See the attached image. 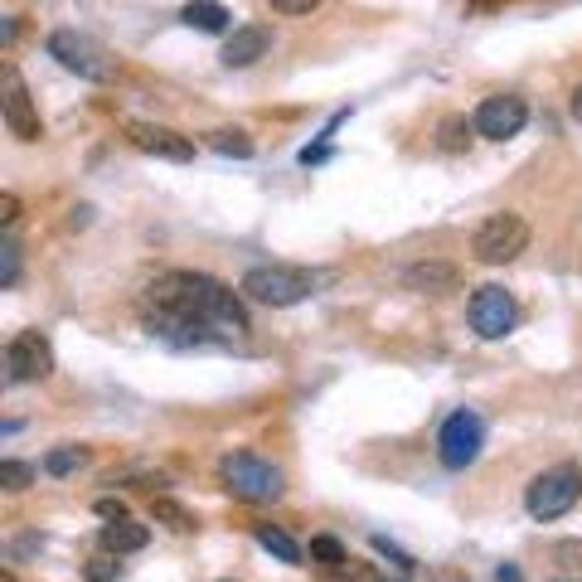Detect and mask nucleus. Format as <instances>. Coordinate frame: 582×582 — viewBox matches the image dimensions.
Masks as SVG:
<instances>
[{
	"label": "nucleus",
	"instance_id": "2eb2a0df",
	"mask_svg": "<svg viewBox=\"0 0 582 582\" xmlns=\"http://www.w3.org/2000/svg\"><path fill=\"white\" fill-rule=\"evenodd\" d=\"M97 543H103L107 553H141L146 543H151V529L146 525H131V519H117V525H103V534H97Z\"/></svg>",
	"mask_w": 582,
	"mask_h": 582
},
{
	"label": "nucleus",
	"instance_id": "a211bd4d",
	"mask_svg": "<svg viewBox=\"0 0 582 582\" xmlns=\"http://www.w3.org/2000/svg\"><path fill=\"white\" fill-rule=\"evenodd\" d=\"M83 461H88V446H54V452L44 456V476H73V471L83 466Z\"/></svg>",
	"mask_w": 582,
	"mask_h": 582
},
{
	"label": "nucleus",
	"instance_id": "9b49d317",
	"mask_svg": "<svg viewBox=\"0 0 582 582\" xmlns=\"http://www.w3.org/2000/svg\"><path fill=\"white\" fill-rule=\"evenodd\" d=\"M0 107H6V127H10V137L15 141H40L44 137V121H40V112H34V97H30V88H24L15 64H6V97H0Z\"/></svg>",
	"mask_w": 582,
	"mask_h": 582
},
{
	"label": "nucleus",
	"instance_id": "412c9836",
	"mask_svg": "<svg viewBox=\"0 0 582 582\" xmlns=\"http://www.w3.org/2000/svg\"><path fill=\"white\" fill-rule=\"evenodd\" d=\"M151 515H155V519H165V525H170V529H180V534H190V529H194V515H190V509H185V505H175V500H165V495L151 505Z\"/></svg>",
	"mask_w": 582,
	"mask_h": 582
},
{
	"label": "nucleus",
	"instance_id": "6ab92c4d",
	"mask_svg": "<svg viewBox=\"0 0 582 582\" xmlns=\"http://www.w3.org/2000/svg\"><path fill=\"white\" fill-rule=\"evenodd\" d=\"M209 146H214L218 155H234V161H248V155H252V137H248V131H238V127L214 131Z\"/></svg>",
	"mask_w": 582,
	"mask_h": 582
},
{
	"label": "nucleus",
	"instance_id": "f03ea898",
	"mask_svg": "<svg viewBox=\"0 0 582 582\" xmlns=\"http://www.w3.org/2000/svg\"><path fill=\"white\" fill-rule=\"evenodd\" d=\"M325 282H331V272H311V267H287V262H267V267H252L248 277H242V297L258 301V306H297V301L315 297Z\"/></svg>",
	"mask_w": 582,
	"mask_h": 582
},
{
	"label": "nucleus",
	"instance_id": "f8f14e48",
	"mask_svg": "<svg viewBox=\"0 0 582 582\" xmlns=\"http://www.w3.org/2000/svg\"><path fill=\"white\" fill-rule=\"evenodd\" d=\"M127 137L146 155H161V161H194V141L180 137V131H170V127H155V121H131Z\"/></svg>",
	"mask_w": 582,
	"mask_h": 582
},
{
	"label": "nucleus",
	"instance_id": "9d476101",
	"mask_svg": "<svg viewBox=\"0 0 582 582\" xmlns=\"http://www.w3.org/2000/svg\"><path fill=\"white\" fill-rule=\"evenodd\" d=\"M525 121H529L525 97L495 93V97H485V103L476 107V121H471V127H476L485 141H509V137H519V131H525Z\"/></svg>",
	"mask_w": 582,
	"mask_h": 582
},
{
	"label": "nucleus",
	"instance_id": "dca6fc26",
	"mask_svg": "<svg viewBox=\"0 0 582 582\" xmlns=\"http://www.w3.org/2000/svg\"><path fill=\"white\" fill-rule=\"evenodd\" d=\"M180 20L190 24V30H200V34H224L228 30V10L218 6V0H190L185 10H180Z\"/></svg>",
	"mask_w": 582,
	"mask_h": 582
},
{
	"label": "nucleus",
	"instance_id": "6e6552de",
	"mask_svg": "<svg viewBox=\"0 0 582 582\" xmlns=\"http://www.w3.org/2000/svg\"><path fill=\"white\" fill-rule=\"evenodd\" d=\"M515 321H519V306L505 287H495V282L476 287V297H471V331L481 340H505L515 331Z\"/></svg>",
	"mask_w": 582,
	"mask_h": 582
},
{
	"label": "nucleus",
	"instance_id": "aec40b11",
	"mask_svg": "<svg viewBox=\"0 0 582 582\" xmlns=\"http://www.w3.org/2000/svg\"><path fill=\"white\" fill-rule=\"evenodd\" d=\"M466 141H471L466 117H446L442 127H436V146H442V151H466Z\"/></svg>",
	"mask_w": 582,
	"mask_h": 582
},
{
	"label": "nucleus",
	"instance_id": "7c9ffc66",
	"mask_svg": "<svg viewBox=\"0 0 582 582\" xmlns=\"http://www.w3.org/2000/svg\"><path fill=\"white\" fill-rule=\"evenodd\" d=\"M500 582H519V568H500Z\"/></svg>",
	"mask_w": 582,
	"mask_h": 582
},
{
	"label": "nucleus",
	"instance_id": "f257e3e1",
	"mask_svg": "<svg viewBox=\"0 0 582 582\" xmlns=\"http://www.w3.org/2000/svg\"><path fill=\"white\" fill-rule=\"evenodd\" d=\"M141 325L175 349H224L248 335V311L234 287L204 272H161L141 291Z\"/></svg>",
	"mask_w": 582,
	"mask_h": 582
},
{
	"label": "nucleus",
	"instance_id": "b1692460",
	"mask_svg": "<svg viewBox=\"0 0 582 582\" xmlns=\"http://www.w3.org/2000/svg\"><path fill=\"white\" fill-rule=\"evenodd\" d=\"M20 282V242L6 238L0 242V287H15Z\"/></svg>",
	"mask_w": 582,
	"mask_h": 582
},
{
	"label": "nucleus",
	"instance_id": "f3484780",
	"mask_svg": "<svg viewBox=\"0 0 582 582\" xmlns=\"http://www.w3.org/2000/svg\"><path fill=\"white\" fill-rule=\"evenodd\" d=\"M258 543H262V549L272 553V558H282V563H291V568L301 563V549H297V539H291L287 529H277V525H258Z\"/></svg>",
	"mask_w": 582,
	"mask_h": 582
},
{
	"label": "nucleus",
	"instance_id": "c85d7f7f",
	"mask_svg": "<svg viewBox=\"0 0 582 582\" xmlns=\"http://www.w3.org/2000/svg\"><path fill=\"white\" fill-rule=\"evenodd\" d=\"M558 558H582V543H558Z\"/></svg>",
	"mask_w": 582,
	"mask_h": 582
},
{
	"label": "nucleus",
	"instance_id": "393cba45",
	"mask_svg": "<svg viewBox=\"0 0 582 582\" xmlns=\"http://www.w3.org/2000/svg\"><path fill=\"white\" fill-rule=\"evenodd\" d=\"M34 481V466H24V461H0V485L6 491H30Z\"/></svg>",
	"mask_w": 582,
	"mask_h": 582
},
{
	"label": "nucleus",
	"instance_id": "bb28decb",
	"mask_svg": "<svg viewBox=\"0 0 582 582\" xmlns=\"http://www.w3.org/2000/svg\"><path fill=\"white\" fill-rule=\"evenodd\" d=\"M97 515H103L107 525H117V519H131V515H127V505L112 500V495H103V500H97Z\"/></svg>",
	"mask_w": 582,
	"mask_h": 582
},
{
	"label": "nucleus",
	"instance_id": "5701e85b",
	"mask_svg": "<svg viewBox=\"0 0 582 582\" xmlns=\"http://www.w3.org/2000/svg\"><path fill=\"white\" fill-rule=\"evenodd\" d=\"M311 558L321 568H345L349 558H345V549H340V539H331V534H321V539H311Z\"/></svg>",
	"mask_w": 582,
	"mask_h": 582
},
{
	"label": "nucleus",
	"instance_id": "20e7f679",
	"mask_svg": "<svg viewBox=\"0 0 582 582\" xmlns=\"http://www.w3.org/2000/svg\"><path fill=\"white\" fill-rule=\"evenodd\" d=\"M578 500H582V466L578 461H558V466L539 471L525 491V509H529V519H539V525L563 519Z\"/></svg>",
	"mask_w": 582,
	"mask_h": 582
},
{
	"label": "nucleus",
	"instance_id": "0eeeda50",
	"mask_svg": "<svg viewBox=\"0 0 582 582\" xmlns=\"http://www.w3.org/2000/svg\"><path fill=\"white\" fill-rule=\"evenodd\" d=\"M48 58H58L68 73H78V78H93V83H107L112 78V58H107V48L88 40V34L78 30H54L48 34Z\"/></svg>",
	"mask_w": 582,
	"mask_h": 582
},
{
	"label": "nucleus",
	"instance_id": "cd10ccee",
	"mask_svg": "<svg viewBox=\"0 0 582 582\" xmlns=\"http://www.w3.org/2000/svg\"><path fill=\"white\" fill-rule=\"evenodd\" d=\"M0 218H6V224H15V218H20V200H15V194H0Z\"/></svg>",
	"mask_w": 582,
	"mask_h": 582
},
{
	"label": "nucleus",
	"instance_id": "c756f323",
	"mask_svg": "<svg viewBox=\"0 0 582 582\" xmlns=\"http://www.w3.org/2000/svg\"><path fill=\"white\" fill-rule=\"evenodd\" d=\"M573 117L582 121V83H578V88H573Z\"/></svg>",
	"mask_w": 582,
	"mask_h": 582
},
{
	"label": "nucleus",
	"instance_id": "39448f33",
	"mask_svg": "<svg viewBox=\"0 0 582 582\" xmlns=\"http://www.w3.org/2000/svg\"><path fill=\"white\" fill-rule=\"evenodd\" d=\"M525 248H529V224L519 214H491L476 228V238H471V252H476V262H485V267L515 262Z\"/></svg>",
	"mask_w": 582,
	"mask_h": 582
},
{
	"label": "nucleus",
	"instance_id": "7ed1b4c3",
	"mask_svg": "<svg viewBox=\"0 0 582 582\" xmlns=\"http://www.w3.org/2000/svg\"><path fill=\"white\" fill-rule=\"evenodd\" d=\"M218 481H224L228 495H238V500H248V505H272V500H282V491H287L282 466L262 461L258 452L224 456L218 461Z\"/></svg>",
	"mask_w": 582,
	"mask_h": 582
},
{
	"label": "nucleus",
	"instance_id": "2f4dec72",
	"mask_svg": "<svg viewBox=\"0 0 582 582\" xmlns=\"http://www.w3.org/2000/svg\"><path fill=\"white\" fill-rule=\"evenodd\" d=\"M0 582H15V573H0Z\"/></svg>",
	"mask_w": 582,
	"mask_h": 582
},
{
	"label": "nucleus",
	"instance_id": "a878e982",
	"mask_svg": "<svg viewBox=\"0 0 582 582\" xmlns=\"http://www.w3.org/2000/svg\"><path fill=\"white\" fill-rule=\"evenodd\" d=\"M315 6H321V0H272L277 15H311Z\"/></svg>",
	"mask_w": 582,
	"mask_h": 582
},
{
	"label": "nucleus",
	"instance_id": "473e14b6",
	"mask_svg": "<svg viewBox=\"0 0 582 582\" xmlns=\"http://www.w3.org/2000/svg\"><path fill=\"white\" fill-rule=\"evenodd\" d=\"M471 6H495V0H471Z\"/></svg>",
	"mask_w": 582,
	"mask_h": 582
},
{
	"label": "nucleus",
	"instance_id": "ddd939ff",
	"mask_svg": "<svg viewBox=\"0 0 582 582\" xmlns=\"http://www.w3.org/2000/svg\"><path fill=\"white\" fill-rule=\"evenodd\" d=\"M267 44H272V30H267V24H242V30H234L228 34V44H224V68L258 64V58L267 54Z\"/></svg>",
	"mask_w": 582,
	"mask_h": 582
},
{
	"label": "nucleus",
	"instance_id": "4be33fe9",
	"mask_svg": "<svg viewBox=\"0 0 582 582\" xmlns=\"http://www.w3.org/2000/svg\"><path fill=\"white\" fill-rule=\"evenodd\" d=\"M83 578H88V582H117V578H121V558L103 549L97 558H88V568H83Z\"/></svg>",
	"mask_w": 582,
	"mask_h": 582
},
{
	"label": "nucleus",
	"instance_id": "1a4fd4ad",
	"mask_svg": "<svg viewBox=\"0 0 582 582\" xmlns=\"http://www.w3.org/2000/svg\"><path fill=\"white\" fill-rule=\"evenodd\" d=\"M54 374V345L40 331H20L6 345V379L10 384H34Z\"/></svg>",
	"mask_w": 582,
	"mask_h": 582
},
{
	"label": "nucleus",
	"instance_id": "4468645a",
	"mask_svg": "<svg viewBox=\"0 0 582 582\" xmlns=\"http://www.w3.org/2000/svg\"><path fill=\"white\" fill-rule=\"evenodd\" d=\"M403 282L412 291H428V297H442V291H456L461 287V272L452 262H412L403 272Z\"/></svg>",
	"mask_w": 582,
	"mask_h": 582
},
{
	"label": "nucleus",
	"instance_id": "423d86ee",
	"mask_svg": "<svg viewBox=\"0 0 582 582\" xmlns=\"http://www.w3.org/2000/svg\"><path fill=\"white\" fill-rule=\"evenodd\" d=\"M481 446H485V422H481L471 408H456L452 418L442 422V432H436V456H442L446 471L476 466Z\"/></svg>",
	"mask_w": 582,
	"mask_h": 582
}]
</instances>
